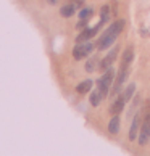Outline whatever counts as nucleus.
<instances>
[{
    "mask_svg": "<svg viewBox=\"0 0 150 156\" xmlns=\"http://www.w3.org/2000/svg\"><path fill=\"white\" fill-rule=\"evenodd\" d=\"M123 29H124V20L119 18V20H116L115 23H112V26L102 34L100 39H99V42L95 44L97 50L102 51V50H107L108 47H112V45L115 44V40H116V37L119 36V32L123 31Z\"/></svg>",
    "mask_w": 150,
    "mask_h": 156,
    "instance_id": "nucleus-1",
    "label": "nucleus"
},
{
    "mask_svg": "<svg viewBox=\"0 0 150 156\" xmlns=\"http://www.w3.org/2000/svg\"><path fill=\"white\" fill-rule=\"evenodd\" d=\"M113 79H115V69L110 66L108 69H105L103 76L97 80V89H99L105 97H107V94H108V90H110L112 84H113Z\"/></svg>",
    "mask_w": 150,
    "mask_h": 156,
    "instance_id": "nucleus-2",
    "label": "nucleus"
},
{
    "mask_svg": "<svg viewBox=\"0 0 150 156\" xmlns=\"http://www.w3.org/2000/svg\"><path fill=\"white\" fill-rule=\"evenodd\" d=\"M137 140H139V145H142V147L147 145L148 140H150V106L145 111V119L142 121V127H141V132H139Z\"/></svg>",
    "mask_w": 150,
    "mask_h": 156,
    "instance_id": "nucleus-3",
    "label": "nucleus"
},
{
    "mask_svg": "<svg viewBox=\"0 0 150 156\" xmlns=\"http://www.w3.org/2000/svg\"><path fill=\"white\" fill-rule=\"evenodd\" d=\"M92 50H94V44H90L89 40L87 42H79V45H76V47L73 48V56H74V60L87 58Z\"/></svg>",
    "mask_w": 150,
    "mask_h": 156,
    "instance_id": "nucleus-4",
    "label": "nucleus"
},
{
    "mask_svg": "<svg viewBox=\"0 0 150 156\" xmlns=\"http://www.w3.org/2000/svg\"><path fill=\"white\" fill-rule=\"evenodd\" d=\"M141 127H142V114L137 113L134 116V119H132V124H131V129H129V140H136V138L139 137Z\"/></svg>",
    "mask_w": 150,
    "mask_h": 156,
    "instance_id": "nucleus-5",
    "label": "nucleus"
},
{
    "mask_svg": "<svg viewBox=\"0 0 150 156\" xmlns=\"http://www.w3.org/2000/svg\"><path fill=\"white\" fill-rule=\"evenodd\" d=\"M116 55H118V47H113V50L108 53L105 58H103L102 61H100V65H99V68L102 69V71H105V69H108L112 65H113V61H115V58H116Z\"/></svg>",
    "mask_w": 150,
    "mask_h": 156,
    "instance_id": "nucleus-6",
    "label": "nucleus"
},
{
    "mask_svg": "<svg viewBox=\"0 0 150 156\" xmlns=\"http://www.w3.org/2000/svg\"><path fill=\"white\" fill-rule=\"evenodd\" d=\"M99 29H100V24H97L95 27H92V29H87V27H86V29L81 31V34L76 37V42H78V44H79V42H87L90 37L95 36V32L99 31Z\"/></svg>",
    "mask_w": 150,
    "mask_h": 156,
    "instance_id": "nucleus-7",
    "label": "nucleus"
},
{
    "mask_svg": "<svg viewBox=\"0 0 150 156\" xmlns=\"http://www.w3.org/2000/svg\"><path fill=\"white\" fill-rule=\"evenodd\" d=\"M124 105H126V101L123 100V97L119 95V98H116L113 103H112V106H110V113L112 114H119L121 111L124 109Z\"/></svg>",
    "mask_w": 150,
    "mask_h": 156,
    "instance_id": "nucleus-8",
    "label": "nucleus"
},
{
    "mask_svg": "<svg viewBox=\"0 0 150 156\" xmlns=\"http://www.w3.org/2000/svg\"><path fill=\"white\" fill-rule=\"evenodd\" d=\"M132 58H134V48L128 47L124 50V55H123V61H121V68H129Z\"/></svg>",
    "mask_w": 150,
    "mask_h": 156,
    "instance_id": "nucleus-9",
    "label": "nucleus"
},
{
    "mask_svg": "<svg viewBox=\"0 0 150 156\" xmlns=\"http://www.w3.org/2000/svg\"><path fill=\"white\" fill-rule=\"evenodd\" d=\"M103 98H105V95H103L99 89H95L94 92H92V95H90V105L92 106H99Z\"/></svg>",
    "mask_w": 150,
    "mask_h": 156,
    "instance_id": "nucleus-10",
    "label": "nucleus"
},
{
    "mask_svg": "<svg viewBox=\"0 0 150 156\" xmlns=\"http://www.w3.org/2000/svg\"><path fill=\"white\" fill-rule=\"evenodd\" d=\"M74 13H76V7H74L73 3H66L60 8V15L65 16V18H70V16H73Z\"/></svg>",
    "mask_w": 150,
    "mask_h": 156,
    "instance_id": "nucleus-11",
    "label": "nucleus"
},
{
    "mask_svg": "<svg viewBox=\"0 0 150 156\" xmlns=\"http://www.w3.org/2000/svg\"><path fill=\"white\" fill-rule=\"evenodd\" d=\"M108 130H110V134H118L119 132V118L118 114H115V116L110 119V122H108Z\"/></svg>",
    "mask_w": 150,
    "mask_h": 156,
    "instance_id": "nucleus-12",
    "label": "nucleus"
},
{
    "mask_svg": "<svg viewBox=\"0 0 150 156\" xmlns=\"http://www.w3.org/2000/svg\"><path fill=\"white\" fill-rule=\"evenodd\" d=\"M92 80H84V82H81L78 87H76V92L78 94H81V95H84V94H87V92L92 89Z\"/></svg>",
    "mask_w": 150,
    "mask_h": 156,
    "instance_id": "nucleus-13",
    "label": "nucleus"
},
{
    "mask_svg": "<svg viewBox=\"0 0 150 156\" xmlns=\"http://www.w3.org/2000/svg\"><path fill=\"white\" fill-rule=\"evenodd\" d=\"M134 92H136V85H134V84H129L128 87H126V90L121 94V97H123V100H124L126 103H128L131 98H132V95H134Z\"/></svg>",
    "mask_w": 150,
    "mask_h": 156,
    "instance_id": "nucleus-14",
    "label": "nucleus"
},
{
    "mask_svg": "<svg viewBox=\"0 0 150 156\" xmlns=\"http://www.w3.org/2000/svg\"><path fill=\"white\" fill-rule=\"evenodd\" d=\"M97 65H100V63H99V56H92V58H89L87 65H86V71H89V73H94Z\"/></svg>",
    "mask_w": 150,
    "mask_h": 156,
    "instance_id": "nucleus-15",
    "label": "nucleus"
},
{
    "mask_svg": "<svg viewBox=\"0 0 150 156\" xmlns=\"http://www.w3.org/2000/svg\"><path fill=\"white\" fill-rule=\"evenodd\" d=\"M108 18H110V7H108V5H105V7H102V20H100L99 24H100V26L105 24V23L108 21Z\"/></svg>",
    "mask_w": 150,
    "mask_h": 156,
    "instance_id": "nucleus-16",
    "label": "nucleus"
},
{
    "mask_svg": "<svg viewBox=\"0 0 150 156\" xmlns=\"http://www.w3.org/2000/svg\"><path fill=\"white\" fill-rule=\"evenodd\" d=\"M92 13H94V8H92V7H87V8H82V10L79 11V18H87V20H89Z\"/></svg>",
    "mask_w": 150,
    "mask_h": 156,
    "instance_id": "nucleus-17",
    "label": "nucleus"
},
{
    "mask_svg": "<svg viewBox=\"0 0 150 156\" xmlns=\"http://www.w3.org/2000/svg\"><path fill=\"white\" fill-rule=\"evenodd\" d=\"M87 23H89L87 18H81V21L78 23V26H76V27H78V29H84V27L87 26Z\"/></svg>",
    "mask_w": 150,
    "mask_h": 156,
    "instance_id": "nucleus-18",
    "label": "nucleus"
},
{
    "mask_svg": "<svg viewBox=\"0 0 150 156\" xmlns=\"http://www.w3.org/2000/svg\"><path fill=\"white\" fill-rule=\"evenodd\" d=\"M84 2H86V0H71V3H73L76 8H78V7H82Z\"/></svg>",
    "mask_w": 150,
    "mask_h": 156,
    "instance_id": "nucleus-19",
    "label": "nucleus"
}]
</instances>
